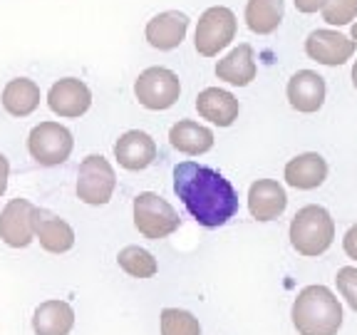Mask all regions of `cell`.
Masks as SVG:
<instances>
[{
    "label": "cell",
    "mask_w": 357,
    "mask_h": 335,
    "mask_svg": "<svg viewBox=\"0 0 357 335\" xmlns=\"http://www.w3.org/2000/svg\"><path fill=\"white\" fill-rule=\"evenodd\" d=\"M174 191L186 211L206 229L223 226L238 211V194L216 169L196 162H181L174 169Z\"/></svg>",
    "instance_id": "obj_1"
},
{
    "label": "cell",
    "mask_w": 357,
    "mask_h": 335,
    "mask_svg": "<svg viewBox=\"0 0 357 335\" xmlns=\"http://www.w3.org/2000/svg\"><path fill=\"white\" fill-rule=\"evenodd\" d=\"M290 318L301 335H337L342 328V306L330 288L307 285L298 293Z\"/></svg>",
    "instance_id": "obj_2"
},
{
    "label": "cell",
    "mask_w": 357,
    "mask_h": 335,
    "mask_svg": "<svg viewBox=\"0 0 357 335\" xmlns=\"http://www.w3.org/2000/svg\"><path fill=\"white\" fill-rule=\"evenodd\" d=\"M335 221L328 209L310 204L303 207L290 221V244L301 256H323L333 246Z\"/></svg>",
    "instance_id": "obj_3"
},
{
    "label": "cell",
    "mask_w": 357,
    "mask_h": 335,
    "mask_svg": "<svg viewBox=\"0 0 357 335\" xmlns=\"http://www.w3.org/2000/svg\"><path fill=\"white\" fill-rule=\"evenodd\" d=\"M178 214L167 199H162L154 191H142L134 199V226L144 239H167L169 234L178 229Z\"/></svg>",
    "instance_id": "obj_4"
},
{
    "label": "cell",
    "mask_w": 357,
    "mask_h": 335,
    "mask_svg": "<svg viewBox=\"0 0 357 335\" xmlns=\"http://www.w3.org/2000/svg\"><path fill=\"white\" fill-rule=\"evenodd\" d=\"M236 30H238V22H236V15L229 8H208L199 17V25H196V52L204 57H216L218 52L226 50L231 45V40L236 38Z\"/></svg>",
    "instance_id": "obj_5"
},
{
    "label": "cell",
    "mask_w": 357,
    "mask_h": 335,
    "mask_svg": "<svg viewBox=\"0 0 357 335\" xmlns=\"http://www.w3.org/2000/svg\"><path fill=\"white\" fill-rule=\"evenodd\" d=\"M134 95L146 110L164 112L176 105L178 95H181V82H178L176 73L167 67H149L134 82Z\"/></svg>",
    "instance_id": "obj_6"
},
{
    "label": "cell",
    "mask_w": 357,
    "mask_h": 335,
    "mask_svg": "<svg viewBox=\"0 0 357 335\" xmlns=\"http://www.w3.org/2000/svg\"><path fill=\"white\" fill-rule=\"evenodd\" d=\"M73 147L75 140L70 129L57 122H40L28 137L30 156L43 167H57L67 162V156L73 154Z\"/></svg>",
    "instance_id": "obj_7"
},
{
    "label": "cell",
    "mask_w": 357,
    "mask_h": 335,
    "mask_svg": "<svg viewBox=\"0 0 357 335\" xmlns=\"http://www.w3.org/2000/svg\"><path fill=\"white\" fill-rule=\"evenodd\" d=\"M117 186L114 169L102 154H89L77 172V196L89 207H102L112 199Z\"/></svg>",
    "instance_id": "obj_8"
},
{
    "label": "cell",
    "mask_w": 357,
    "mask_h": 335,
    "mask_svg": "<svg viewBox=\"0 0 357 335\" xmlns=\"http://www.w3.org/2000/svg\"><path fill=\"white\" fill-rule=\"evenodd\" d=\"M40 209L28 199H13L0 214V239L13 248H25L33 244Z\"/></svg>",
    "instance_id": "obj_9"
},
{
    "label": "cell",
    "mask_w": 357,
    "mask_h": 335,
    "mask_svg": "<svg viewBox=\"0 0 357 335\" xmlns=\"http://www.w3.org/2000/svg\"><path fill=\"white\" fill-rule=\"evenodd\" d=\"M357 50V43L337 30H312L305 40V52L320 65L337 67L345 65Z\"/></svg>",
    "instance_id": "obj_10"
},
{
    "label": "cell",
    "mask_w": 357,
    "mask_h": 335,
    "mask_svg": "<svg viewBox=\"0 0 357 335\" xmlns=\"http://www.w3.org/2000/svg\"><path fill=\"white\" fill-rule=\"evenodd\" d=\"M47 105L60 117H82L92 105V92L77 77H65L55 82L47 92Z\"/></svg>",
    "instance_id": "obj_11"
},
{
    "label": "cell",
    "mask_w": 357,
    "mask_h": 335,
    "mask_svg": "<svg viewBox=\"0 0 357 335\" xmlns=\"http://www.w3.org/2000/svg\"><path fill=\"white\" fill-rule=\"evenodd\" d=\"M186 30H189V17L178 10H167V13L154 15L149 22H146L144 35H146V43H149L151 47H156V50H162V52H169L184 43Z\"/></svg>",
    "instance_id": "obj_12"
},
{
    "label": "cell",
    "mask_w": 357,
    "mask_h": 335,
    "mask_svg": "<svg viewBox=\"0 0 357 335\" xmlns=\"http://www.w3.org/2000/svg\"><path fill=\"white\" fill-rule=\"evenodd\" d=\"M325 80L312 70H298L288 82V102L303 114L318 112L325 102Z\"/></svg>",
    "instance_id": "obj_13"
},
{
    "label": "cell",
    "mask_w": 357,
    "mask_h": 335,
    "mask_svg": "<svg viewBox=\"0 0 357 335\" xmlns=\"http://www.w3.org/2000/svg\"><path fill=\"white\" fill-rule=\"evenodd\" d=\"M288 207L285 189L273 179H258L248 191V211L258 221H273Z\"/></svg>",
    "instance_id": "obj_14"
},
{
    "label": "cell",
    "mask_w": 357,
    "mask_h": 335,
    "mask_svg": "<svg viewBox=\"0 0 357 335\" xmlns=\"http://www.w3.org/2000/svg\"><path fill=\"white\" fill-rule=\"evenodd\" d=\"M114 156L129 172H142V169H146L156 159V142L146 132L132 129V132H124L117 140Z\"/></svg>",
    "instance_id": "obj_15"
},
{
    "label": "cell",
    "mask_w": 357,
    "mask_h": 335,
    "mask_svg": "<svg viewBox=\"0 0 357 335\" xmlns=\"http://www.w3.org/2000/svg\"><path fill=\"white\" fill-rule=\"evenodd\" d=\"M325 179H328V162H325L318 151L298 154L296 159H290L285 164V181L293 189H301V191L318 189Z\"/></svg>",
    "instance_id": "obj_16"
},
{
    "label": "cell",
    "mask_w": 357,
    "mask_h": 335,
    "mask_svg": "<svg viewBox=\"0 0 357 335\" xmlns=\"http://www.w3.org/2000/svg\"><path fill=\"white\" fill-rule=\"evenodd\" d=\"M196 110L204 119L218 124V127H231L238 119L241 105L231 92L218 87H206L196 97Z\"/></svg>",
    "instance_id": "obj_17"
},
{
    "label": "cell",
    "mask_w": 357,
    "mask_h": 335,
    "mask_svg": "<svg viewBox=\"0 0 357 335\" xmlns=\"http://www.w3.org/2000/svg\"><path fill=\"white\" fill-rule=\"evenodd\" d=\"M256 55H253V47L248 43H241L216 65V77L229 84H236V87L251 84L256 80Z\"/></svg>",
    "instance_id": "obj_18"
},
{
    "label": "cell",
    "mask_w": 357,
    "mask_h": 335,
    "mask_svg": "<svg viewBox=\"0 0 357 335\" xmlns=\"http://www.w3.org/2000/svg\"><path fill=\"white\" fill-rule=\"evenodd\" d=\"M169 142L176 151L189 156L206 154L213 147V132L208 127L199 122H191V119H181L172 127L169 132Z\"/></svg>",
    "instance_id": "obj_19"
},
{
    "label": "cell",
    "mask_w": 357,
    "mask_h": 335,
    "mask_svg": "<svg viewBox=\"0 0 357 335\" xmlns=\"http://www.w3.org/2000/svg\"><path fill=\"white\" fill-rule=\"evenodd\" d=\"M75 325V311L65 301H45L33 315L35 335H67Z\"/></svg>",
    "instance_id": "obj_20"
},
{
    "label": "cell",
    "mask_w": 357,
    "mask_h": 335,
    "mask_svg": "<svg viewBox=\"0 0 357 335\" xmlns=\"http://www.w3.org/2000/svg\"><path fill=\"white\" fill-rule=\"evenodd\" d=\"M35 236L40 239V246H43L47 253H67L75 246L73 226L67 221H62V218L52 216V214L43 211V209H40Z\"/></svg>",
    "instance_id": "obj_21"
},
{
    "label": "cell",
    "mask_w": 357,
    "mask_h": 335,
    "mask_svg": "<svg viewBox=\"0 0 357 335\" xmlns=\"http://www.w3.org/2000/svg\"><path fill=\"white\" fill-rule=\"evenodd\" d=\"M40 105V87L28 77L10 80L3 89V107L13 117H28Z\"/></svg>",
    "instance_id": "obj_22"
},
{
    "label": "cell",
    "mask_w": 357,
    "mask_h": 335,
    "mask_svg": "<svg viewBox=\"0 0 357 335\" xmlns=\"http://www.w3.org/2000/svg\"><path fill=\"white\" fill-rule=\"evenodd\" d=\"M285 15V0H248L245 3V25L256 35H271L278 30Z\"/></svg>",
    "instance_id": "obj_23"
},
{
    "label": "cell",
    "mask_w": 357,
    "mask_h": 335,
    "mask_svg": "<svg viewBox=\"0 0 357 335\" xmlns=\"http://www.w3.org/2000/svg\"><path fill=\"white\" fill-rule=\"evenodd\" d=\"M117 261L119 268H122L124 274L132 276V278H151L159 271L156 258L146 248H139V246H124L122 251H119Z\"/></svg>",
    "instance_id": "obj_24"
},
{
    "label": "cell",
    "mask_w": 357,
    "mask_h": 335,
    "mask_svg": "<svg viewBox=\"0 0 357 335\" xmlns=\"http://www.w3.org/2000/svg\"><path fill=\"white\" fill-rule=\"evenodd\" d=\"M162 335H201V325L189 311H181V308H164Z\"/></svg>",
    "instance_id": "obj_25"
},
{
    "label": "cell",
    "mask_w": 357,
    "mask_h": 335,
    "mask_svg": "<svg viewBox=\"0 0 357 335\" xmlns=\"http://www.w3.org/2000/svg\"><path fill=\"white\" fill-rule=\"evenodd\" d=\"M320 10L328 25H347L357 17V0H325Z\"/></svg>",
    "instance_id": "obj_26"
},
{
    "label": "cell",
    "mask_w": 357,
    "mask_h": 335,
    "mask_svg": "<svg viewBox=\"0 0 357 335\" xmlns=\"http://www.w3.org/2000/svg\"><path fill=\"white\" fill-rule=\"evenodd\" d=\"M335 281H337V290H340V296L345 298L347 306L357 313V268H352V266L340 268L337 276H335Z\"/></svg>",
    "instance_id": "obj_27"
},
{
    "label": "cell",
    "mask_w": 357,
    "mask_h": 335,
    "mask_svg": "<svg viewBox=\"0 0 357 335\" xmlns=\"http://www.w3.org/2000/svg\"><path fill=\"white\" fill-rule=\"evenodd\" d=\"M342 248H345L347 256L355 258V261H357V223L347 229L345 239H342Z\"/></svg>",
    "instance_id": "obj_28"
},
{
    "label": "cell",
    "mask_w": 357,
    "mask_h": 335,
    "mask_svg": "<svg viewBox=\"0 0 357 335\" xmlns=\"http://www.w3.org/2000/svg\"><path fill=\"white\" fill-rule=\"evenodd\" d=\"M325 6V0H296V8H298V13H318L320 8Z\"/></svg>",
    "instance_id": "obj_29"
},
{
    "label": "cell",
    "mask_w": 357,
    "mask_h": 335,
    "mask_svg": "<svg viewBox=\"0 0 357 335\" xmlns=\"http://www.w3.org/2000/svg\"><path fill=\"white\" fill-rule=\"evenodd\" d=\"M8 174H10V164L3 154H0V196L6 194L8 189Z\"/></svg>",
    "instance_id": "obj_30"
},
{
    "label": "cell",
    "mask_w": 357,
    "mask_h": 335,
    "mask_svg": "<svg viewBox=\"0 0 357 335\" xmlns=\"http://www.w3.org/2000/svg\"><path fill=\"white\" fill-rule=\"evenodd\" d=\"M352 84H355V89H357V60H355V65H352Z\"/></svg>",
    "instance_id": "obj_31"
},
{
    "label": "cell",
    "mask_w": 357,
    "mask_h": 335,
    "mask_svg": "<svg viewBox=\"0 0 357 335\" xmlns=\"http://www.w3.org/2000/svg\"><path fill=\"white\" fill-rule=\"evenodd\" d=\"M352 40H355V43H357V22H355V25H352Z\"/></svg>",
    "instance_id": "obj_32"
}]
</instances>
